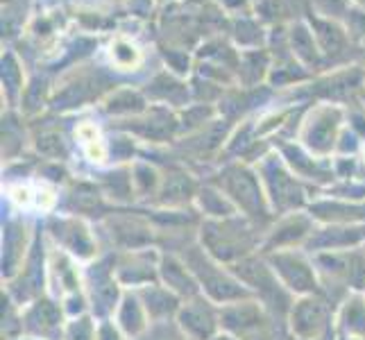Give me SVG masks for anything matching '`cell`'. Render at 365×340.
Listing matches in <instances>:
<instances>
[{
	"mask_svg": "<svg viewBox=\"0 0 365 340\" xmlns=\"http://www.w3.org/2000/svg\"><path fill=\"white\" fill-rule=\"evenodd\" d=\"M111 57H114V61H116L118 66H132L134 61L138 59V53H136L134 46L125 43V41H118L114 48H111Z\"/></svg>",
	"mask_w": 365,
	"mask_h": 340,
	"instance_id": "1",
	"label": "cell"
}]
</instances>
